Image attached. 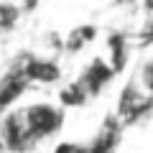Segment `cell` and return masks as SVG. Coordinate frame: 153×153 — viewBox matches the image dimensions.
Returning a JSON list of instances; mask_svg holds the SVG:
<instances>
[{
    "mask_svg": "<svg viewBox=\"0 0 153 153\" xmlns=\"http://www.w3.org/2000/svg\"><path fill=\"white\" fill-rule=\"evenodd\" d=\"M23 107V117H26L28 133L33 135V140L41 146V143L56 138L66 125V110L59 102H51V100H36V102L21 105Z\"/></svg>",
    "mask_w": 153,
    "mask_h": 153,
    "instance_id": "obj_1",
    "label": "cell"
},
{
    "mask_svg": "<svg viewBox=\"0 0 153 153\" xmlns=\"http://www.w3.org/2000/svg\"><path fill=\"white\" fill-rule=\"evenodd\" d=\"M112 112L123 120L125 128L140 125V123H146L153 115V97L143 92V87L138 84L135 76H130L120 87V92H117V102H115Z\"/></svg>",
    "mask_w": 153,
    "mask_h": 153,
    "instance_id": "obj_2",
    "label": "cell"
},
{
    "mask_svg": "<svg viewBox=\"0 0 153 153\" xmlns=\"http://www.w3.org/2000/svg\"><path fill=\"white\" fill-rule=\"evenodd\" d=\"M18 66L23 69L26 79L38 87H54V84L61 82V76H64V69H61L59 59L51 54H33V51H18L13 56Z\"/></svg>",
    "mask_w": 153,
    "mask_h": 153,
    "instance_id": "obj_3",
    "label": "cell"
},
{
    "mask_svg": "<svg viewBox=\"0 0 153 153\" xmlns=\"http://www.w3.org/2000/svg\"><path fill=\"white\" fill-rule=\"evenodd\" d=\"M0 146L5 153H33L38 148V143L28 133L21 105L0 115Z\"/></svg>",
    "mask_w": 153,
    "mask_h": 153,
    "instance_id": "obj_4",
    "label": "cell"
},
{
    "mask_svg": "<svg viewBox=\"0 0 153 153\" xmlns=\"http://www.w3.org/2000/svg\"><path fill=\"white\" fill-rule=\"evenodd\" d=\"M115 76L117 74H115V69L110 66V61L105 59V56H94V59H89L87 64L82 66V71L74 76V82L84 89V94H87L89 100H94V97H100V94H105V89L115 82Z\"/></svg>",
    "mask_w": 153,
    "mask_h": 153,
    "instance_id": "obj_5",
    "label": "cell"
},
{
    "mask_svg": "<svg viewBox=\"0 0 153 153\" xmlns=\"http://www.w3.org/2000/svg\"><path fill=\"white\" fill-rule=\"evenodd\" d=\"M28 89H31V82L26 79L23 69L10 59L5 71L0 74V115L13 110V107H18Z\"/></svg>",
    "mask_w": 153,
    "mask_h": 153,
    "instance_id": "obj_6",
    "label": "cell"
},
{
    "mask_svg": "<svg viewBox=\"0 0 153 153\" xmlns=\"http://www.w3.org/2000/svg\"><path fill=\"white\" fill-rule=\"evenodd\" d=\"M125 130H128V128L123 125L120 117H117L115 112H107V115L102 117V123H100L97 133L87 140L89 153H117Z\"/></svg>",
    "mask_w": 153,
    "mask_h": 153,
    "instance_id": "obj_7",
    "label": "cell"
},
{
    "mask_svg": "<svg viewBox=\"0 0 153 153\" xmlns=\"http://www.w3.org/2000/svg\"><path fill=\"white\" fill-rule=\"evenodd\" d=\"M133 33L130 31H110L105 36V59L110 61V66L115 69V74H123L128 69V61L133 54Z\"/></svg>",
    "mask_w": 153,
    "mask_h": 153,
    "instance_id": "obj_8",
    "label": "cell"
},
{
    "mask_svg": "<svg viewBox=\"0 0 153 153\" xmlns=\"http://www.w3.org/2000/svg\"><path fill=\"white\" fill-rule=\"evenodd\" d=\"M97 38H100V28L94 26V23H79V26H74L64 36V54H69V56L82 54L84 49H89V46L97 41Z\"/></svg>",
    "mask_w": 153,
    "mask_h": 153,
    "instance_id": "obj_9",
    "label": "cell"
},
{
    "mask_svg": "<svg viewBox=\"0 0 153 153\" xmlns=\"http://www.w3.org/2000/svg\"><path fill=\"white\" fill-rule=\"evenodd\" d=\"M56 102H59L64 110H79V107H84V105L89 102V97L84 94V89L71 79V82H66V84L59 87V92H56Z\"/></svg>",
    "mask_w": 153,
    "mask_h": 153,
    "instance_id": "obj_10",
    "label": "cell"
},
{
    "mask_svg": "<svg viewBox=\"0 0 153 153\" xmlns=\"http://www.w3.org/2000/svg\"><path fill=\"white\" fill-rule=\"evenodd\" d=\"M23 18V10L18 8L16 0H0V36L13 33Z\"/></svg>",
    "mask_w": 153,
    "mask_h": 153,
    "instance_id": "obj_11",
    "label": "cell"
},
{
    "mask_svg": "<svg viewBox=\"0 0 153 153\" xmlns=\"http://www.w3.org/2000/svg\"><path fill=\"white\" fill-rule=\"evenodd\" d=\"M133 46L135 49H151L153 46V18L146 16L138 31H133Z\"/></svg>",
    "mask_w": 153,
    "mask_h": 153,
    "instance_id": "obj_12",
    "label": "cell"
},
{
    "mask_svg": "<svg viewBox=\"0 0 153 153\" xmlns=\"http://www.w3.org/2000/svg\"><path fill=\"white\" fill-rule=\"evenodd\" d=\"M135 79L143 87V92L153 97V56H148V59L140 61V66H138V71H135Z\"/></svg>",
    "mask_w": 153,
    "mask_h": 153,
    "instance_id": "obj_13",
    "label": "cell"
},
{
    "mask_svg": "<svg viewBox=\"0 0 153 153\" xmlns=\"http://www.w3.org/2000/svg\"><path fill=\"white\" fill-rule=\"evenodd\" d=\"M51 153H89L87 148V140H59L54 148H51Z\"/></svg>",
    "mask_w": 153,
    "mask_h": 153,
    "instance_id": "obj_14",
    "label": "cell"
},
{
    "mask_svg": "<svg viewBox=\"0 0 153 153\" xmlns=\"http://www.w3.org/2000/svg\"><path fill=\"white\" fill-rule=\"evenodd\" d=\"M16 3H18V8H21L23 13H33L41 5V0H16Z\"/></svg>",
    "mask_w": 153,
    "mask_h": 153,
    "instance_id": "obj_15",
    "label": "cell"
},
{
    "mask_svg": "<svg viewBox=\"0 0 153 153\" xmlns=\"http://www.w3.org/2000/svg\"><path fill=\"white\" fill-rule=\"evenodd\" d=\"M138 5L143 8V13H146V16H151V18H153V0H140Z\"/></svg>",
    "mask_w": 153,
    "mask_h": 153,
    "instance_id": "obj_16",
    "label": "cell"
},
{
    "mask_svg": "<svg viewBox=\"0 0 153 153\" xmlns=\"http://www.w3.org/2000/svg\"><path fill=\"white\" fill-rule=\"evenodd\" d=\"M115 5H123V8H130V5H138L140 0H112Z\"/></svg>",
    "mask_w": 153,
    "mask_h": 153,
    "instance_id": "obj_17",
    "label": "cell"
},
{
    "mask_svg": "<svg viewBox=\"0 0 153 153\" xmlns=\"http://www.w3.org/2000/svg\"><path fill=\"white\" fill-rule=\"evenodd\" d=\"M0 153H5V151H3V146H0Z\"/></svg>",
    "mask_w": 153,
    "mask_h": 153,
    "instance_id": "obj_18",
    "label": "cell"
}]
</instances>
